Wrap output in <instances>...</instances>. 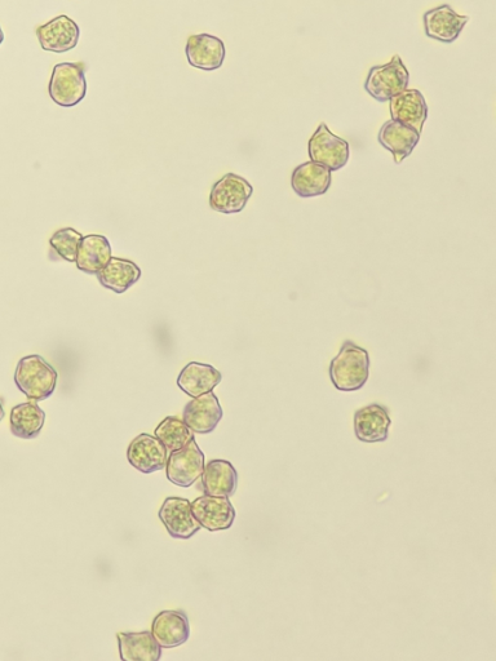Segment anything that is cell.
Wrapping results in <instances>:
<instances>
[{
    "label": "cell",
    "mask_w": 496,
    "mask_h": 661,
    "mask_svg": "<svg viewBox=\"0 0 496 661\" xmlns=\"http://www.w3.org/2000/svg\"><path fill=\"white\" fill-rule=\"evenodd\" d=\"M186 59L193 68L214 72L224 64L225 44L210 34L190 35L185 47Z\"/></svg>",
    "instance_id": "9c48e42d"
},
{
    "label": "cell",
    "mask_w": 496,
    "mask_h": 661,
    "mask_svg": "<svg viewBox=\"0 0 496 661\" xmlns=\"http://www.w3.org/2000/svg\"><path fill=\"white\" fill-rule=\"evenodd\" d=\"M254 193V188L243 177L228 173L212 186L210 207L224 215L239 214L246 207Z\"/></svg>",
    "instance_id": "5b68a950"
},
{
    "label": "cell",
    "mask_w": 496,
    "mask_h": 661,
    "mask_svg": "<svg viewBox=\"0 0 496 661\" xmlns=\"http://www.w3.org/2000/svg\"><path fill=\"white\" fill-rule=\"evenodd\" d=\"M310 161L323 164L332 171H339L349 161L348 141L334 135L325 123L318 126L308 144Z\"/></svg>",
    "instance_id": "52a82bcc"
},
{
    "label": "cell",
    "mask_w": 496,
    "mask_h": 661,
    "mask_svg": "<svg viewBox=\"0 0 496 661\" xmlns=\"http://www.w3.org/2000/svg\"><path fill=\"white\" fill-rule=\"evenodd\" d=\"M112 257V246L108 238L104 235L91 234L83 237L75 264L81 272L96 275Z\"/></svg>",
    "instance_id": "cb8c5ba5"
},
{
    "label": "cell",
    "mask_w": 496,
    "mask_h": 661,
    "mask_svg": "<svg viewBox=\"0 0 496 661\" xmlns=\"http://www.w3.org/2000/svg\"><path fill=\"white\" fill-rule=\"evenodd\" d=\"M127 459L139 472L150 474L166 468L168 452L157 437L143 433L131 442Z\"/></svg>",
    "instance_id": "7c38bea8"
},
{
    "label": "cell",
    "mask_w": 496,
    "mask_h": 661,
    "mask_svg": "<svg viewBox=\"0 0 496 661\" xmlns=\"http://www.w3.org/2000/svg\"><path fill=\"white\" fill-rule=\"evenodd\" d=\"M223 419V408L214 393L202 394L186 403L183 421L194 433L210 434Z\"/></svg>",
    "instance_id": "4fadbf2b"
},
{
    "label": "cell",
    "mask_w": 496,
    "mask_h": 661,
    "mask_svg": "<svg viewBox=\"0 0 496 661\" xmlns=\"http://www.w3.org/2000/svg\"><path fill=\"white\" fill-rule=\"evenodd\" d=\"M370 375L367 350L352 341H345L338 356L331 361L330 379L340 392H357L365 387Z\"/></svg>",
    "instance_id": "6da1fadb"
},
{
    "label": "cell",
    "mask_w": 496,
    "mask_h": 661,
    "mask_svg": "<svg viewBox=\"0 0 496 661\" xmlns=\"http://www.w3.org/2000/svg\"><path fill=\"white\" fill-rule=\"evenodd\" d=\"M159 519L165 525L171 538L188 540L202 529L192 512V503L188 499L171 496L159 510Z\"/></svg>",
    "instance_id": "ba28073f"
},
{
    "label": "cell",
    "mask_w": 496,
    "mask_h": 661,
    "mask_svg": "<svg viewBox=\"0 0 496 661\" xmlns=\"http://www.w3.org/2000/svg\"><path fill=\"white\" fill-rule=\"evenodd\" d=\"M332 181L330 168L317 162H307L295 168L291 186L301 198H314L329 192Z\"/></svg>",
    "instance_id": "ac0fdd59"
},
{
    "label": "cell",
    "mask_w": 496,
    "mask_h": 661,
    "mask_svg": "<svg viewBox=\"0 0 496 661\" xmlns=\"http://www.w3.org/2000/svg\"><path fill=\"white\" fill-rule=\"evenodd\" d=\"M38 41L46 52L65 53L74 50L81 37L77 22L61 15L37 28Z\"/></svg>",
    "instance_id": "30bf717a"
},
{
    "label": "cell",
    "mask_w": 496,
    "mask_h": 661,
    "mask_svg": "<svg viewBox=\"0 0 496 661\" xmlns=\"http://www.w3.org/2000/svg\"><path fill=\"white\" fill-rule=\"evenodd\" d=\"M223 380V375L211 365L205 363L190 362L177 377L179 387L189 397L197 398L212 392Z\"/></svg>",
    "instance_id": "44dd1931"
},
{
    "label": "cell",
    "mask_w": 496,
    "mask_h": 661,
    "mask_svg": "<svg viewBox=\"0 0 496 661\" xmlns=\"http://www.w3.org/2000/svg\"><path fill=\"white\" fill-rule=\"evenodd\" d=\"M389 110L393 121L423 132L424 123L428 118V105L423 93L418 90H405L389 100Z\"/></svg>",
    "instance_id": "e0dca14e"
},
{
    "label": "cell",
    "mask_w": 496,
    "mask_h": 661,
    "mask_svg": "<svg viewBox=\"0 0 496 661\" xmlns=\"http://www.w3.org/2000/svg\"><path fill=\"white\" fill-rule=\"evenodd\" d=\"M424 29L427 37L442 43H454L460 37L468 16H460L453 8L444 4L424 13Z\"/></svg>",
    "instance_id": "5bb4252c"
},
{
    "label": "cell",
    "mask_w": 496,
    "mask_h": 661,
    "mask_svg": "<svg viewBox=\"0 0 496 661\" xmlns=\"http://www.w3.org/2000/svg\"><path fill=\"white\" fill-rule=\"evenodd\" d=\"M155 437L165 445L168 454L180 450L194 439V432L177 417H166L158 428L155 429Z\"/></svg>",
    "instance_id": "484cf974"
},
{
    "label": "cell",
    "mask_w": 496,
    "mask_h": 661,
    "mask_svg": "<svg viewBox=\"0 0 496 661\" xmlns=\"http://www.w3.org/2000/svg\"><path fill=\"white\" fill-rule=\"evenodd\" d=\"M192 512L202 529L211 532L229 530L236 521V509L229 498L201 496L193 501Z\"/></svg>",
    "instance_id": "8fae6325"
},
{
    "label": "cell",
    "mask_w": 496,
    "mask_h": 661,
    "mask_svg": "<svg viewBox=\"0 0 496 661\" xmlns=\"http://www.w3.org/2000/svg\"><path fill=\"white\" fill-rule=\"evenodd\" d=\"M203 469H205V455L196 439H192L188 445L168 455L167 479L183 489L193 486L197 479L201 478Z\"/></svg>",
    "instance_id": "8992f818"
},
{
    "label": "cell",
    "mask_w": 496,
    "mask_h": 661,
    "mask_svg": "<svg viewBox=\"0 0 496 661\" xmlns=\"http://www.w3.org/2000/svg\"><path fill=\"white\" fill-rule=\"evenodd\" d=\"M378 140L383 148L393 154L394 162L400 164L414 152L419 144L420 133L391 119L380 128Z\"/></svg>",
    "instance_id": "d6986e66"
},
{
    "label": "cell",
    "mask_w": 496,
    "mask_h": 661,
    "mask_svg": "<svg viewBox=\"0 0 496 661\" xmlns=\"http://www.w3.org/2000/svg\"><path fill=\"white\" fill-rule=\"evenodd\" d=\"M410 74L400 56L385 65L374 66L370 69L365 82V90L371 97L379 102H387L393 96L407 90Z\"/></svg>",
    "instance_id": "277c9868"
},
{
    "label": "cell",
    "mask_w": 496,
    "mask_h": 661,
    "mask_svg": "<svg viewBox=\"0 0 496 661\" xmlns=\"http://www.w3.org/2000/svg\"><path fill=\"white\" fill-rule=\"evenodd\" d=\"M4 416H6V411H4V407L2 405V402H0V421L4 419Z\"/></svg>",
    "instance_id": "83f0119b"
},
{
    "label": "cell",
    "mask_w": 496,
    "mask_h": 661,
    "mask_svg": "<svg viewBox=\"0 0 496 661\" xmlns=\"http://www.w3.org/2000/svg\"><path fill=\"white\" fill-rule=\"evenodd\" d=\"M3 42H4V33L2 30V26H0V44H2Z\"/></svg>",
    "instance_id": "f1b7e54d"
},
{
    "label": "cell",
    "mask_w": 496,
    "mask_h": 661,
    "mask_svg": "<svg viewBox=\"0 0 496 661\" xmlns=\"http://www.w3.org/2000/svg\"><path fill=\"white\" fill-rule=\"evenodd\" d=\"M46 421V414L34 402L20 403L11 411V432L13 436L22 439L37 438L41 434Z\"/></svg>",
    "instance_id": "d4e9b609"
},
{
    "label": "cell",
    "mask_w": 496,
    "mask_h": 661,
    "mask_svg": "<svg viewBox=\"0 0 496 661\" xmlns=\"http://www.w3.org/2000/svg\"><path fill=\"white\" fill-rule=\"evenodd\" d=\"M202 487L206 495L230 498L236 494L238 473L227 460H211L202 473Z\"/></svg>",
    "instance_id": "ffe728a7"
},
{
    "label": "cell",
    "mask_w": 496,
    "mask_h": 661,
    "mask_svg": "<svg viewBox=\"0 0 496 661\" xmlns=\"http://www.w3.org/2000/svg\"><path fill=\"white\" fill-rule=\"evenodd\" d=\"M152 634L162 649L184 645L190 637L188 615L181 610H166L155 616Z\"/></svg>",
    "instance_id": "9a60e30c"
},
{
    "label": "cell",
    "mask_w": 496,
    "mask_h": 661,
    "mask_svg": "<svg viewBox=\"0 0 496 661\" xmlns=\"http://www.w3.org/2000/svg\"><path fill=\"white\" fill-rule=\"evenodd\" d=\"M50 97L62 108H73L87 95L86 65L83 62H61L53 68Z\"/></svg>",
    "instance_id": "3957f363"
},
{
    "label": "cell",
    "mask_w": 496,
    "mask_h": 661,
    "mask_svg": "<svg viewBox=\"0 0 496 661\" xmlns=\"http://www.w3.org/2000/svg\"><path fill=\"white\" fill-rule=\"evenodd\" d=\"M118 645L124 661H158L162 658V647L152 632L118 633Z\"/></svg>",
    "instance_id": "603a6c76"
},
{
    "label": "cell",
    "mask_w": 496,
    "mask_h": 661,
    "mask_svg": "<svg viewBox=\"0 0 496 661\" xmlns=\"http://www.w3.org/2000/svg\"><path fill=\"white\" fill-rule=\"evenodd\" d=\"M57 371L41 356H26L20 359L16 367L15 383L17 388L30 401H44L55 392Z\"/></svg>",
    "instance_id": "7a4b0ae2"
},
{
    "label": "cell",
    "mask_w": 496,
    "mask_h": 661,
    "mask_svg": "<svg viewBox=\"0 0 496 661\" xmlns=\"http://www.w3.org/2000/svg\"><path fill=\"white\" fill-rule=\"evenodd\" d=\"M83 235L73 228L57 230L50 239V246L60 259L75 263Z\"/></svg>",
    "instance_id": "4316f807"
},
{
    "label": "cell",
    "mask_w": 496,
    "mask_h": 661,
    "mask_svg": "<svg viewBox=\"0 0 496 661\" xmlns=\"http://www.w3.org/2000/svg\"><path fill=\"white\" fill-rule=\"evenodd\" d=\"M391 424L392 420L387 408L378 403L360 408L354 414V433L362 442L387 441Z\"/></svg>",
    "instance_id": "2e32d148"
},
{
    "label": "cell",
    "mask_w": 496,
    "mask_h": 661,
    "mask_svg": "<svg viewBox=\"0 0 496 661\" xmlns=\"http://www.w3.org/2000/svg\"><path fill=\"white\" fill-rule=\"evenodd\" d=\"M96 275L101 286L121 295L140 281L141 269L134 261L112 257Z\"/></svg>",
    "instance_id": "7402d4cb"
}]
</instances>
